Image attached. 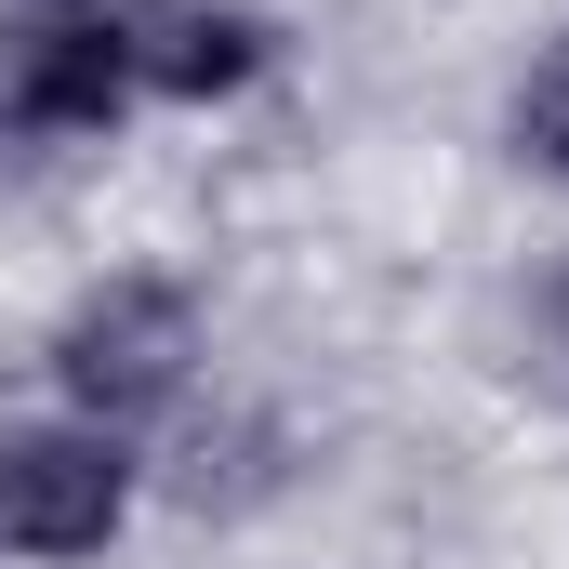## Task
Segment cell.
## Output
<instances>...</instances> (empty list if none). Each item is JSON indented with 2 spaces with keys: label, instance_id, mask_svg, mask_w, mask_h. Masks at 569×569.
<instances>
[{
  "label": "cell",
  "instance_id": "5",
  "mask_svg": "<svg viewBox=\"0 0 569 569\" xmlns=\"http://www.w3.org/2000/svg\"><path fill=\"white\" fill-rule=\"evenodd\" d=\"M517 146H530L543 172H569V40L530 67V93H517Z\"/></svg>",
  "mask_w": 569,
  "mask_h": 569
},
{
  "label": "cell",
  "instance_id": "2",
  "mask_svg": "<svg viewBox=\"0 0 569 569\" xmlns=\"http://www.w3.org/2000/svg\"><path fill=\"white\" fill-rule=\"evenodd\" d=\"M133 503V463L107 425H27L0 437V557H93Z\"/></svg>",
  "mask_w": 569,
  "mask_h": 569
},
{
  "label": "cell",
  "instance_id": "1",
  "mask_svg": "<svg viewBox=\"0 0 569 569\" xmlns=\"http://www.w3.org/2000/svg\"><path fill=\"white\" fill-rule=\"evenodd\" d=\"M186 371H199V305L172 279H107L67 331H53V385H67L93 425H133L159 398H186Z\"/></svg>",
  "mask_w": 569,
  "mask_h": 569
},
{
  "label": "cell",
  "instance_id": "3",
  "mask_svg": "<svg viewBox=\"0 0 569 569\" xmlns=\"http://www.w3.org/2000/svg\"><path fill=\"white\" fill-rule=\"evenodd\" d=\"M133 107V27H27L0 80V133H107Z\"/></svg>",
  "mask_w": 569,
  "mask_h": 569
},
{
  "label": "cell",
  "instance_id": "6",
  "mask_svg": "<svg viewBox=\"0 0 569 569\" xmlns=\"http://www.w3.org/2000/svg\"><path fill=\"white\" fill-rule=\"evenodd\" d=\"M557 318H569V291H557Z\"/></svg>",
  "mask_w": 569,
  "mask_h": 569
},
{
  "label": "cell",
  "instance_id": "4",
  "mask_svg": "<svg viewBox=\"0 0 569 569\" xmlns=\"http://www.w3.org/2000/svg\"><path fill=\"white\" fill-rule=\"evenodd\" d=\"M252 67H266V27L252 13L186 0V13H146L133 27V93H239Z\"/></svg>",
  "mask_w": 569,
  "mask_h": 569
}]
</instances>
